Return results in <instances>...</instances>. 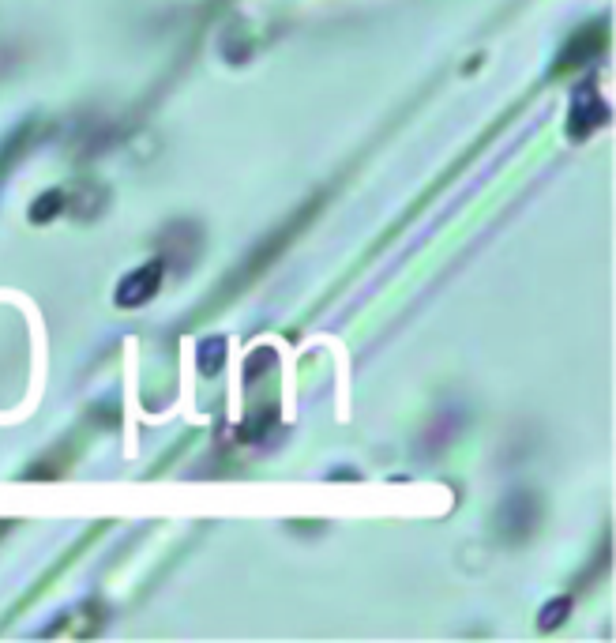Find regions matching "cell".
<instances>
[{
    "label": "cell",
    "mask_w": 616,
    "mask_h": 643,
    "mask_svg": "<svg viewBox=\"0 0 616 643\" xmlns=\"http://www.w3.org/2000/svg\"><path fill=\"white\" fill-rule=\"evenodd\" d=\"M605 38H609V27H605V23H586L579 34H571L568 46H564V53L556 57L553 76L575 72V68H583L586 61H594L601 49H605Z\"/></svg>",
    "instance_id": "obj_1"
},
{
    "label": "cell",
    "mask_w": 616,
    "mask_h": 643,
    "mask_svg": "<svg viewBox=\"0 0 616 643\" xmlns=\"http://www.w3.org/2000/svg\"><path fill=\"white\" fill-rule=\"evenodd\" d=\"M534 523H538V504H534V497H526V493L508 497V501L500 504V512H496V527H500V534L511 538V542L526 538V534L534 531Z\"/></svg>",
    "instance_id": "obj_2"
},
{
    "label": "cell",
    "mask_w": 616,
    "mask_h": 643,
    "mask_svg": "<svg viewBox=\"0 0 616 643\" xmlns=\"http://www.w3.org/2000/svg\"><path fill=\"white\" fill-rule=\"evenodd\" d=\"M158 283H162V264H147L124 275V283L117 286V305L121 309H139L143 301H151L158 294Z\"/></svg>",
    "instance_id": "obj_4"
},
{
    "label": "cell",
    "mask_w": 616,
    "mask_h": 643,
    "mask_svg": "<svg viewBox=\"0 0 616 643\" xmlns=\"http://www.w3.org/2000/svg\"><path fill=\"white\" fill-rule=\"evenodd\" d=\"M64 204H68V200H64V192H57V189L46 192V196H42V200H38V204L31 207V219H34V222H49L53 215H61Z\"/></svg>",
    "instance_id": "obj_5"
},
{
    "label": "cell",
    "mask_w": 616,
    "mask_h": 643,
    "mask_svg": "<svg viewBox=\"0 0 616 643\" xmlns=\"http://www.w3.org/2000/svg\"><path fill=\"white\" fill-rule=\"evenodd\" d=\"M605 121H609V110H605V102L594 95V87L586 83L583 91H579V98H575V106H571L568 132L575 136V140H583V136H590V132H598Z\"/></svg>",
    "instance_id": "obj_3"
},
{
    "label": "cell",
    "mask_w": 616,
    "mask_h": 643,
    "mask_svg": "<svg viewBox=\"0 0 616 643\" xmlns=\"http://www.w3.org/2000/svg\"><path fill=\"white\" fill-rule=\"evenodd\" d=\"M568 598H556L553 606H545V610H541V628H556L560 625V621H564V613H568Z\"/></svg>",
    "instance_id": "obj_6"
},
{
    "label": "cell",
    "mask_w": 616,
    "mask_h": 643,
    "mask_svg": "<svg viewBox=\"0 0 616 643\" xmlns=\"http://www.w3.org/2000/svg\"><path fill=\"white\" fill-rule=\"evenodd\" d=\"M222 354H226V343L222 339H207L200 350V365L203 369H211V361H215V369L222 365Z\"/></svg>",
    "instance_id": "obj_7"
},
{
    "label": "cell",
    "mask_w": 616,
    "mask_h": 643,
    "mask_svg": "<svg viewBox=\"0 0 616 643\" xmlns=\"http://www.w3.org/2000/svg\"><path fill=\"white\" fill-rule=\"evenodd\" d=\"M0 534H4V523H0Z\"/></svg>",
    "instance_id": "obj_8"
}]
</instances>
